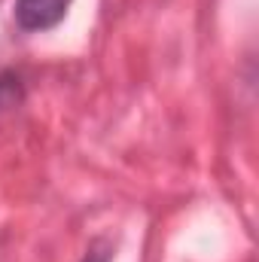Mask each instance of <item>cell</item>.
I'll use <instances>...</instances> for the list:
<instances>
[{"mask_svg": "<svg viewBox=\"0 0 259 262\" xmlns=\"http://www.w3.org/2000/svg\"><path fill=\"white\" fill-rule=\"evenodd\" d=\"M25 98V85H21V76L12 73V70H3L0 73V116L12 107H18Z\"/></svg>", "mask_w": 259, "mask_h": 262, "instance_id": "cell-2", "label": "cell"}, {"mask_svg": "<svg viewBox=\"0 0 259 262\" xmlns=\"http://www.w3.org/2000/svg\"><path fill=\"white\" fill-rule=\"evenodd\" d=\"M79 262H113V244H107L104 238H95Z\"/></svg>", "mask_w": 259, "mask_h": 262, "instance_id": "cell-3", "label": "cell"}, {"mask_svg": "<svg viewBox=\"0 0 259 262\" xmlns=\"http://www.w3.org/2000/svg\"><path fill=\"white\" fill-rule=\"evenodd\" d=\"M73 0H15L12 3V18L18 31L25 34H43L61 25Z\"/></svg>", "mask_w": 259, "mask_h": 262, "instance_id": "cell-1", "label": "cell"}]
</instances>
